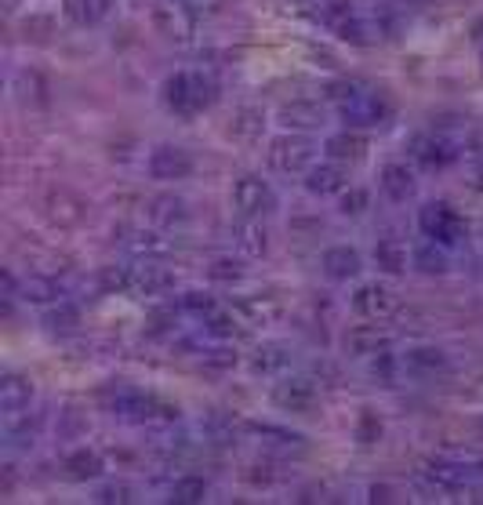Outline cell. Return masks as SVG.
Returning <instances> with one entry per match:
<instances>
[{"mask_svg":"<svg viewBox=\"0 0 483 505\" xmlns=\"http://www.w3.org/2000/svg\"><path fill=\"white\" fill-rule=\"evenodd\" d=\"M160 95H164V106H167L174 117H185V120H189V117H201L204 110L215 106L219 84H215V76L204 73V69H178V73H171V76L164 80Z\"/></svg>","mask_w":483,"mask_h":505,"instance_id":"obj_1","label":"cell"},{"mask_svg":"<svg viewBox=\"0 0 483 505\" xmlns=\"http://www.w3.org/2000/svg\"><path fill=\"white\" fill-rule=\"evenodd\" d=\"M327 92H331V99H335V106H338V113L349 128H378L393 117V102L381 92L363 88V84H356V80H338Z\"/></svg>","mask_w":483,"mask_h":505,"instance_id":"obj_2","label":"cell"},{"mask_svg":"<svg viewBox=\"0 0 483 505\" xmlns=\"http://www.w3.org/2000/svg\"><path fill=\"white\" fill-rule=\"evenodd\" d=\"M103 403L113 418L121 422H135V426H153V422H174L178 407L157 400L153 393H142L135 385H110L103 389Z\"/></svg>","mask_w":483,"mask_h":505,"instance_id":"obj_3","label":"cell"},{"mask_svg":"<svg viewBox=\"0 0 483 505\" xmlns=\"http://www.w3.org/2000/svg\"><path fill=\"white\" fill-rule=\"evenodd\" d=\"M265 160L276 175H306L317 160V146L306 135H276L265 149Z\"/></svg>","mask_w":483,"mask_h":505,"instance_id":"obj_4","label":"cell"},{"mask_svg":"<svg viewBox=\"0 0 483 505\" xmlns=\"http://www.w3.org/2000/svg\"><path fill=\"white\" fill-rule=\"evenodd\" d=\"M233 208L240 211V218H269L276 211V190L262 179V175H240L233 182Z\"/></svg>","mask_w":483,"mask_h":505,"instance_id":"obj_5","label":"cell"},{"mask_svg":"<svg viewBox=\"0 0 483 505\" xmlns=\"http://www.w3.org/2000/svg\"><path fill=\"white\" fill-rule=\"evenodd\" d=\"M418 229H422V236H429V240H436V244H443V247H454V244H461L465 240V222H461V215L451 208V204H425L422 211H418Z\"/></svg>","mask_w":483,"mask_h":505,"instance_id":"obj_6","label":"cell"},{"mask_svg":"<svg viewBox=\"0 0 483 505\" xmlns=\"http://www.w3.org/2000/svg\"><path fill=\"white\" fill-rule=\"evenodd\" d=\"M320 22L338 37V40H349V44H367V22L360 15V8L353 0H324L320 4Z\"/></svg>","mask_w":483,"mask_h":505,"instance_id":"obj_7","label":"cell"},{"mask_svg":"<svg viewBox=\"0 0 483 505\" xmlns=\"http://www.w3.org/2000/svg\"><path fill=\"white\" fill-rule=\"evenodd\" d=\"M342 350H345L349 357H356V360H367V357H378V353H385V350H393V334L385 331L378 320L356 323V327H349V331L342 334Z\"/></svg>","mask_w":483,"mask_h":505,"instance_id":"obj_8","label":"cell"},{"mask_svg":"<svg viewBox=\"0 0 483 505\" xmlns=\"http://www.w3.org/2000/svg\"><path fill=\"white\" fill-rule=\"evenodd\" d=\"M146 167H149V175H153L157 182H182V179L192 175V167H197V164H192L189 149L164 142V146H157V149L149 153Z\"/></svg>","mask_w":483,"mask_h":505,"instance_id":"obj_9","label":"cell"},{"mask_svg":"<svg viewBox=\"0 0 483 505\" xmlns=\"http://www.w3.org/2000/svg\"><path fill=\"white\" fill-rule=\"evenodd\" d=\"M320 400V389L309 375H291V378H283L273 385V403L280 411H295V414H309Z\"/></svg>","mask_w":483,"mask_h":505,"instance_id":"obj_10","label":"cell"},{"mask_svg":"<svg viewBox=\"0 0 483 505\" xmlns=\"http://www.w3.org/2000/svg\"><path fill=\"white\" fill-rule=\"evenodd\" d=\"M353 309L363 316V320H389L397 309H400V295L389 288V284H360L356 295H353Z\"/></svg>","mask_w":483,"mask_h":505,"instance_id":"obj_11","label":"cell"},{"mask_svg":"<svg viewBox=\"0 0 483 505\" xmlns=\"http://www.w3.org/2000/svg\"><path fill=\"white\" fill-rule=\"evenodd\" d=\"M113 236L124 251H131L135 259H160L174 247L160 229H142V226H121Z\"/></svg>","mask_w":483,"mask_h":505,"instance_id":"obj_12","label":"cell"},{"mask_svg":"<svg viewBox=\"0 0 483 505\" xmlns=\"http://www.w3.org/2000/svg\"><path fill=\"white\" fill-rule=\"evenodd\" d=\"M411 156L422 172H443V167H451L458 160V142L447 135H422V138H415Z\"/></svg>","mask_w":483,"mask_h":505,"instance_id":"obj_13","label":"cell"},{"mask_svg":"<svg viewBox=\"0 0 483 505\" xmlns=\"http://www.w3.org/2000/svg\"><path fill=\"white\" fill-rule=\"evenodd\" d=\"M33 403V382L26 375L8 371L0 378V422H15V418L30 414Z\"/></svg>","mask_w":483,"mask_h":505,"instance_id":"obj_14","label":"cell"},{"mask_svg":"<svg viewBox=\"0 0 483 505\" xmlns=\"http://www.w3.org/2000/svg\"><path fill=\"white\" fill-rule=\"evenodd\" d=\"M422 476H425L433 487H440V491H465V487H472L483 473H476V469H472V465H465V462L433 458V462H425V465H422Z\"/></svg>","mask_w":483,"mask_h":505,"instance_id":"obj_15","label":"cell"},{"mask_svg":"<svg viewBox=\"0 0 483 505\" xmlns=\"http://www.w3.org/2000/svg\"><path fill=\"white\" fill-rule=\"evenodd\" d=\"M153 22L167 40H178V44L192 40V30H197V19H192L189 8L178 4V0H160L153 8Z\"/></svg>","mask_w":483,"mask_h":505,"instance_id":"obj_16","label":"cell"},{"mask_svg":"<svg viewBox=\"0 0 483 505\" xmlns=\"http://www.w3.org/2000/svg\"><path fill=\"white\" fill-rule=\"evenodd\" d=\"M171 288H174V273L164 270V266H157L153 259H139V262L131 266V295H139V298H157V295H164V291H171Z\"/></svg>","mask_w":483,"mask_h":505,"instance_id":"obj_17","label":"cell"},{"mask_svg":"<svg viewBox=\"0 0 483 505\" xmlns=\"http://www.w3.org/2000/svg\"><path fill=\"white\" fill-rule=\"evenodd\" d=\"M400 364H404V371L411 378H436V375L451 371V357L443 350H436V346H415V350L404 353Z\"/></svg>","mask_w":483,"mask_h":505,"instance_id":"obj_18","label":"cell"},{"mask_svg":"<svg viewBox=\"0 0 483 505\" xmlns=\"http://www.w3.org/2000/svg\"><path fill=\"white\" fill-rule=\"evenodd\" d=\"M320 270H324V277H331V280H353V277H360V270H363V259H360V251L356 247H349V244H335V247H327L324 255H320Z\"/></svg>","mask_w":483,"mask_h":505,"instance_id":"obj_19","label":"cell"},{"mask_svg":"<svg viewBox=\"0 0 483 505\" xmlns=\"http://www.w3.org/2000/svg\"><path fill=\"white\" fill-rule=\"evenodd\" d=\"M381 193L389 197L393 204H404V200H411L415 197V190H418V179H415V167H407V164H400V160H393V164H385L381 167Z\"/></svg>","mask_w":483,"mask_h":505,"instance_id":"obj_20","label":"cell"},{"mask_svg":"<svg viewBox=\"0 0 483 505\" xmlns=\"http://www.w3.org/2000/svg\"><path fill=\"white\" fill-rule=\"evenodd\" d=\"M306 190L313 193V197H335V193H342L345 190V164H335V160H327V164H313L309 172H306Z\"/></svg>","mask_w":483,"mask_h":505,"instance_id":"obj_21","label":"cell"},{"mask_svg":"<svg viewBox=\"0 0 483 505\" xmlns=\"http://www.w3.org/2000/svg\"><path fill=\"white\" fill-rule=\"evenodd\" d=\"M374 266H378L381 273H389V277L407 273V270H411V251H407V244H404L400 236H381V240L374 244Z\"/></svg>","mask_w":483,"mask_h":505,"instance_id":"obj_22","label":"cell"},{"mask_svg":"<svg viewBox=\"0 0 483 505\" xmlns=\"http://www.w3.org/2000/svg\"><path fill=\"white\" fill-rule=\"evenodd\" d=\"M62 12L73 26L80 30H91V26H99L110 19L113 12V0H62Z\"/></svg>","mask_w":483,"mask_h":505,"instance_id":"obj_23","label":"cell"},{"mask_svg":"<svg viewBox=\"0 0 483 505\" xmlns=\"http://www.w3.org/2000/svg\"><path fill=\"white\" fill-rule=\"evenodd\" d=\"M62 469H66L69 480L87 483V480H99L106 473V462H103V455L94 451V447H76V451H69L62 458Z\"/></svg>","mask_w":483,"mask_h":505,"instance_id":"obj_24","label":"cell"},{"mask_svg":"<svg viewBox=\"0 0 483 505\" xmlns=\"http://www.w3.org/2000/svg\"><path fill=\"white\" fill-rule=\"evenodd\" d=\"M149 218L160 226V229H174V226H185L189 222V204L174 193H160L149 200Z\"/></svg>","mask_w":483,"mask_h":505,"instance_id":"obj_25","label":"cell"},{"mask_svg":"<svg viewBox=\"0 0 483 505\" xmlns=\"http://www.w3.org/2000/svg\"><path fill=\"white\" fill-rule=\"evenodd\" d=\"M237 309H240L251 323H269V320H276V316L283 313V302H280V295H273V291H255V295H244V298L237 302Z\"/></svg>","mask_w":483,"mask_h":505,"instance_id":"obj_26","label":"cell"},{"mask_svg":"<svg viewBox=\"0 0 483 505\" xmlns=\"http://www.w3.org/2000/svg\"><path fill=\"white\" fill-rule=\"evenodd\" d=\"M324 149H327V156H331L335 164H356V160L367 156V138L356 135V131H338V135L327 138Z\"/></svg>","mask_w":483,"mask_h":505,"instance_id":"obj_27","label":"cell"},{"mask_svg":"<svg viewBox=\"0 0 483 505\" xmlns=\"http://www.w3.org/2000/svg\"><path fill=\"white\" fill-rule=\"evenodd\" d=\"M12 92L22 106H44L48 102V80L37 69H19L12 80Z\"/></svg>","mask_w":483,"mask_h":505,"instance_id":"obj_28","label":"cell"},{"mask_svg":"<svg viewBox=\"0 0 483 505\" xmlns=\"http://www.w3.org/2000/svg\"><path fill=\"white\" fill-rule=\"evenodd\" d=\"M48 218L58 226H76L84 218V200L69 190H51L48 197Z\"/></svg>","mask_w":483,"mask_h":505,"instance_id":"obj_29","label":"cell"},{"mask_svg":"<svg viewBox=\"0 0 483 505\" xmlns=\"http://www.w3.org/2000/svg\"><path fill=\"white\" fill-rule=\"evenodd\" d=\"M233 240H237V247L244 251V255H251V259H258V255H265V251H269V236H265L258 218H240L233 226Z\"/></svg>","mask_w":483,"mask_h":505,"instance_id":"obj_30","label":"cell"},{"mask_svg":"<svg viewBox=\"0 0 483 505\" xmlns=\"http://www.w3.org/2000/svg\"><path fill=\"white\" fill-rule=\"evenodd\" d=\"M167 494H171L167 501H174V505H201V501H208L211 483H208L204 476H192V473H189V476H178Z\"/></svg>","mask_w":483,"mask_h":505,"instance_id":"obj_31","label":"cell"},{"mask_svg":"<svg viewBox=\"0 0 483 505\" xmlns=\"http://www.w3.org/2000/svg\"><path fill=\"white\" fill-rule=\"evenodd\" d=\"M22 298L33 306H58V302H66V288L55 277H30L22 284Z\"/></svg>","mask_w":483,"mask_h":505,"instance_id":"obj_32","label":"cell"},{"mask_svg":"<svg viewBox=\"0 0 483 505\" xmlns=\"http://www.w3.org/2000/svg\"><path fill=\"white\" fill-rule=\"evenodd\" d=\"M287 364H291V350H287L283 342H265V346H258L255 357H251V368H255L258 375H280Z\"/></svg>","mask_w":483,"mask_h":505,"instance_id":"obj_33","label":"cell"},{"mask_svg":"<svg viewBox=\"0 0 483 505\" xmlns=\"http://www.w3.org/2000/svg\"><path fill=\"white\" fill-rule=\"evenodd\" d=\"M411 266L415 270H422V273H429V277H436V273H447V251H443V244H436V240H425V244H418L415 251H411Z\"/></svg>","mask_w":483,"mask_h":505,"instance_id":"obj_34","label":"cell"},{"mask_svg":"<svg viewBox=\"0 0 483 505\" xmlns=\"http://www.w3.org/2000/svg\"><path fill=\"white\" fill-rule=\"evenodd\" d=\"M247 433L262 437L265 444H276V447H302L306 437L295 433V430H283V426H273V422H247Z\"/></svg>","mask_w":483,"mask_h":505,"instance_id":"obj_35","label":"cell"},{"mask_svg":"<svg viewBox=\"0 0 483 505\" xmlns=\"http://www.w3.org/2000/svg\"><path fill=\"white\" fill-rule=\"evenodd\" d=\"M280 117H283V124H299V128H313V124H320V106L317 102H306V99H295V102H287L283 110H280Z\"/></svg>","mask_w":483,"mask_h":505,"instance_id":"obj_36","label":"cell"},{"mask_svg":"<svg viewBox=\"0 0 483 505\" xmlns=\"http://www.w3.org/2000/svg\"><path fill=\"white\" fill-rule=\"evenodd\" d=\"M99 288H103L106 295H124V291H131V266H103Z\"/></svg>","mask_w":483,"mask_h":505,"instance_id":"obj_37","label":"cell"},{"mask_svg":"<svg viewBox=\"0 0 483 505\" xmlns=\"http://www.w3.org/2000/svg\"><path fill=\"white\" fill-rule=\"evenodd\" d=\"M182 313L197 316V320H208L211 313H219V302H215V295H208V291H185V295H182Z\"/></svg>","mask_w":483,"mask_h":505,"instance_id":"obj_38","label":"cell"},{"mask_svg":"<svg viewBox=\"0 0 483 505\" xmlns=\"http://www.w3.org/2000/svg\"><path fill=\"white\" fill-rule=\"evenodd\" d=\"M44 323H48V331H73L80 323V309L69 302H58L55 309L44 313Z\"/></svg>","mask_w":483,"mask_h":505,"instance_id":"obj_39","label":"cell"},{"mask_svg":"<svg viewBox=\"0 0 483 505\" xmlns=\"http://www.w3.org/2000/svg\"><path fill=\"white\" fill-rule=\"evenodd\" d=\"M338 197H342V200H338V211L349 215V218H356V215H363V211L371 208V193L360 190V186H349V190H342Z\"/></svg>","mask_w":483,"mask_h":505,"instance_id":"obj_40","label":"cell"},{"mask_svg":"<svg viewBox=\"0 0 483 505\" xmlns=\"http://www.w3.org/2000/svg\"><path fill=\"white\" fill-rule=\"evenodd\" d=\"M233 433H237V426L229 422L226 414H208L204 418V437L211 444H233Z\"/></svg>","mask_w":483,"mask_h":505,"instance_id":"obj_41","label":"cell"},{"mask_svg":"<svg viewBox=\"0 0 483 505\" xmlns=\"http://www.w3.org/2000/svg\"><path fill=\"white\" fill-rule=\"evenodd\" d=\"M201 323H204V331L211 334V339H233V334L240 331V327H237V316H233V313H222V309L211 313V316L201 320Z\"/></svg>","mask_w":483,"mask_h":505,"instance_id":"obj_42","label":"cell"},{"mask_svg":"<svg viewBox=\"0 0 483 505\" xmlns=\"http://www.w3.org/2000/svg\"><path fill=\"white\" fill-rule=\"evenodd\" d=\"M356 440H360V444H374V440H381V418H378L371 407H363V411H360Z\"/></svg>","mask_w":483,"mask_h":505,"instance_id":"obj_43","label":"cell"},{"mask_svg":"<svg viewBox=\"0 0 483 505\" xmlns=\"http://www.w3.org/2000/svg\"><path fill=\"white\" fill-rule=\"evenodd\" d=\"M229 131H233L237 138H255V135L262 131V113H258V110H240Z\"/></svg>","mask_w":483,"mask_h":505,"instance_id":"obj_44","label":"cell"},{"mask_svg":"<svg viewBox=\"0 0 483 505\" xmlns=\"http://www.w3.org/2000/svg\"><path fill=\"white\" fill-rule=\"evenodd\" d=\"M94 501H106V505H128V501H135V487L131 483H106V487H99L94 491Z\"/></svg>","mask_w":483,"mask_h":505,"instance_id":"obj_45","label":"cell"},{"mask_svg":"<svg viewBox=\"0 0 483 505\" xmlns=\"http://www.w3.org/2000/svg\"><path fill=\"white\" fill-rule=\"evenodd\" d=\"M208 273H211L215 280H226V284H233V280H240V277H244V266H240V259H215Z\"/></svg>","mask_w":483,"mask_h":505,"instance_id":"obj_46","label":"cell"},{"mask_svg":"<svg viewBox=\"0 0 483 505\" xmlns=\"http://www.w3.org/2000/svg\"><path fill=\"white\" fill-rule=\"evenodd\" d=\"M204 360H208L211 368H233V364H237V353H229V350H211Z\"/></svg>","mask_w":483,"mask_h":505,"instance_id":"obj_47","label":"cell"},{"mask_svg":"<svg viewBox=\"0 0 483 505\" xmlns=\"http://www.w3.org/2000/svg\"><path fill=\"white\" fill-rule=\"evenodd\" d=\"M393 494H397V491H393L389 483H374V487H371V501H393Z\"/></svg>","mask_w":483,"mask_h":505,"instance_id":"obj_48","label":"cell"},{"mask_svg":"<svg viewBox=\"0 0 483 505\" xmlns=\"http://www.w3.org/2000/svg\"><path fill=\"white\" fill-rule=\"evenodd\" d=\"M19 4H22V0H4V8H8V12H15Z\"/></svg>","mask_w":483,"mask_h":505,"instance_id":"obj_49","label":"cell"},{"mask_svg":"<svg viewBox=\"0 0 483 505\" xmlns=\"http://www.w3.org/2000/svg\"><path fill=\"white\" fill-rule=\"evenodd\" d=\"M476 190H483V167H479V172H476Z\"/></svg>","mask_w":483,"mask_h":505,"instance_id":"obj_50","label":"cell"}]
</instances>
